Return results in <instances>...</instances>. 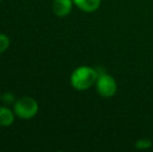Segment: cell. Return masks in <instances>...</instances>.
I'll return each instance as SVG.
<instances>
[{"instance_id":"obj_11","label":"cell","mask_w":153,"mask_h":152,"mask_svg":"<svg viewBox=\"0 0 153 152\" xmlns=\"http://www.w3.org/2000/svg\"><path fill=\"white\" fill-rule=\"evenodd\" d=\"M0 3H1V0H0Z\"/></svg>"},{"instance_id":"obj_4","label":"cell","mask_w":153,"mask_h":152,"mask_svg":"<svg viewBox=\"0 0 153 152\" xmlns=\"http://www.w3.org/2000/svg\"><path fill=\"white\" fill-rule=\"evenodd\" d=\"M73 0H53L52 10L56 16L66 17L72 10Z\"/></svg>"},{"instance_id":"obj_2","label":"cell","mask_w":153,"mask_h":152,"mask_svg":"<svg viewBox=\"0 0 153 152\" xmlns=\"http://www.w3.org/2000/svg\"><path fill=\"white\" fill-rule=\"evenodd\" d=\"M14 112L20 119L29 120L39 112V103L31 97H22L14 103Z\"/></svg>"},{"instance_id":"obj_10","label":"cell","mask_w":153,"mask_h":152,"mask_svg":"<svg viewBox=\"0 0 153 152\" xmlns=\"http://www.w3.org/2000/svg\"><path fill=\"white\" fill-rule=\"evenodd\" d=\"M1 96H2V94L0 93V101H1Z\"/></svg>"},{"instance_id":"obj_3","label":"cell","mask_w":153,"mask_h":152,"mask_svg":"<svg viewBox=\"0 0 153 152\" xmlns=\"http://www.w3.org/2000/svg\"><path fill=\"white\" fill-rule=\"evenodd\" d=\"M96 87L100 96L111 98L117 92V82L111 75L101 74L98 75V78L96 80Z\"/></svg>"},{"instance_id":"obj_5","label":"cell","mask_w":153,"mask_h":152,"mask_svg":"<svg viewBox=\"0 0 153 152\" xmlns=\"http://www.w3.org/2000/svg\"><path fill=\"white\" fill-rule=\"evenodd\" d=\"M73 3L82 12L93 13L99 8L101 0H73Z\"/></svg>"},{"instance_id":"obj_6","label":"cell","mask_w":153,"mask_h":152,"mask_svg":"<svg viewBox=\"0 0 153 152\" xmlns=\"http://www.w3.org/2000/svg\"><path fill=\"white\" fill-rule=\"evenodd\" d=\"M15 112L5 106H0V126L8 127L15 121Z\"/></svg>"},{"instance_id":"obj_9","label":"cell","mask_w":153,"mask_h":152,"mask_svg":"<svg viewBox=\"0 0 153 152\" xmlns=\"http://www.w3.org/2000/svg\"><path fill=\"white\" fill-rule=\"evenodd\" d=\"M1 100L3 102H5V103H7V104H10V103H13V102L15 101V96L13 95L12 93H5V94H3V95L1 96Z\"/></svg>"},{"instance_id":"obj_8","label":"cell","mask_w":153,"mask_h":152,"mask_svg":"<svg viewBox=\"0 0 153 152\" xmlns=\"http://www.w3.org/2000/svg\"><path fill=\"white\" fill-rule=\"evenodd\" d=\"M152 145V143L150 142L149 140H140L135 143V147L139 149H146V148H149L150 146Z\"/></svg>"},{"instance_id":"obj_7","label":"cell","mask_w":153,"mask_h":152,"mask_svg":"<svg viewBox=\"0 0 153 152\" xmlns=\"http://www.w3.org/2000/svg\"><path fill=\"white\" fill-rule=\"evenodd\" d=\"M10 44V38L5 35V33H0V54L4 53L6 50L8 49Z\"/></svg>"},{"instance_id":"obj_1","label":"cell","mask_w":153,"mask_h":152,"mask_svg":"<svg viewBox=\"0 0 153 152\" xmlns=\"http://www.w3.org/2000/svg\"><path fill=\"white\" fill-rule=\"evenodd\" d=\"M97 78H98V73L96 70L89 66H80L72 72L70 82L75 90L85 91L90 89L96 82Z\"/></svg>"}]
</instances>
